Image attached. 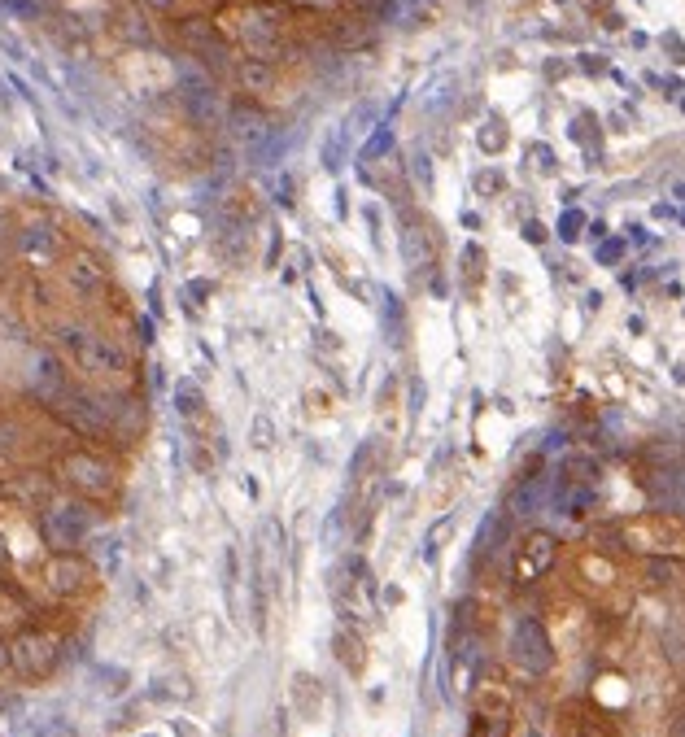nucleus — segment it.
I'll return each instance as SVG.
<instances>
[{"mask_svg":"<svg viewBox=\"0 0 685 737\" xmlns=\"http://www.w3.org/2000/svg\"><path fill=\"white\" fill-rule=\"evenodd\" d=\"M57 341H62L70 362H75L79 371H88L92 380H118V376H127V367H131L123 345L110 341V336H96L88 328H62Z\"/></svg>","mask_w":685,"mask_h":737,"instance_id":"obj_1","label":"nucleus"},{"mask_svg":"<svg viewBox=\"0 0 685 737\" xmlns=\"http://www.w3.org/2000/svg\"><path fill=\"white\" fill-rule=\"evenodd\" d=\"M92 528H96V511L83 498H57V502H48V511L40 519V533H44V541L53 550H75V546H83V541L92 537Z\"/></svg>","mask_w":685,"mask_h":737,"instance_id":"obj_2","label":"nucleus"},{"mask_svg":"<svg viewBox=\"0 0 685 737\" xmlns=\"http://www.w3.org/2000/svg\"><path fill=\"white\" fill-rule=\"evenodd\" d=\"M179 101H184V114H188L201 131H219V127L227 123V101H223V92L214 88V79H206L201 70L179 66Z\"/></svg>","mask_w":685,"mask_h":737,"instance_id":"obj_3","label":"nucleus"},{"mask_svg":"<svg viewBox=\"0 0 685 737\" xmlns=\"http://www.w3.org/2000/svg\"><path fill=\"white\" fill-rule=\"evenodd\" d=\"M57 659H62V642L44 628H22V633L9 642V668H14L22 681H44L53 676Z\"/></svg>","mask_w":685,"mask_h":737,"instance_id":"obj_4","label":"nucleus"},{"mask_svg":"<svg viewBox=\"0 0 685 737\" xmlns=\"http://www.w3.org/2000/svg\"><path fill=\"white\" fill-rule=\"evenodd\" d=\"M62 480H66V489H75L79 498H105V493L114 489V467L105 463L101 454H92V450H75V454H66L62 458Z\"/></svg>","mask_w":685,"mask_h":737,"instance_id":"obj_5","label":"nucleus"},{"mask_svg":"<svg viewBox=\"0 0 685 737\" xmlns=\"http://www.w3.org/2000/svg\"><path fill=\"white\" fill-rule=\"evenodd\" d=\"M179 40H184L188 57H197L206 70H232V53H227V40L219 35L210 18H184L179 22Z\"/></svg>","mask_w":685,"mask_h":737,"instance_id":"obj_6","label":"nucleus"},{"mask_svg":"<svg viewBox=\"0 0 685 737\" xmlns=\"http://www.w3.org/2000/svg\"><path fill=\"white\" fill-rule=\"evenodd\" d=\"M511 659L520 663L524 672L533 676H546L555 668V642H550V633L542 628V620H520L511 633Z\"/></svg>","mask_w":685,"mask_h":737,"instance_id":"obj_7","label":"nucleus"},{"mask_svg":"<svg viewBox=\"0 0 685 737\" xmlns=\"http://www.w3.org/2000/svg\"><path fill=\"white\" fill-rule=\"evenodd\" d=\"M624 541L633 550L664 554V550H685V528L672 515H646L638 524H624Z\"/></svg>","mask_w":685,"mask_h":737,"instance_id":"obj_8","label":"nucleus"},{"mask_svg":"<svg viewBox=\"0 0 685 737\" xmlns=\"http://www.w3.org/2000/svg\"><path fill=\"white\" fill-rule=\"evenodd\" d=\"M232 136L245 144L254 157H271L275 153V127H271V118L262 114V110H254V105H236V110H227V123H223Z\"/></svg>","mask_w":685,"mask_h":737,"instance_id":"obj_9","label":"nucleus"},{"mask_svg":"<svg viewBox=\"0 0 685 737\" xmlns=\"http://www.w3.org/2000/svg\"><path fill=\"white\" fill-rule=\"evenodd\" d=\"M88 581H92V567H88V559H79L75 550H53V559L44 563V585L53 589L57 598L83 594Z\"/></svg>","mask_w":685,"mask_h":737,"instance_id":"obj_10","label":"nucleus"},{"mask_svg":"<svg viewBox=\"0 0 685 737\" xmlns=\"http://www.w3.org/2000/svg\"><path fill=\"white\" fill-rule=\"evenodd\" d=\"M555 559H559V541L555 537H550V533H528L520 541V550H515V581H520V585L542 581L550 567H555Z\"/></svg>","mask_w":685,"mask_h":737,"instance_id":"obj_11","label":"nucleus"},{"mask_svg":"<svg viewBox=\"0 0 685 737\" xmlns=\"http://www.w3.org/2000/svg\"><path fill=\"white\" fill-rule=\"evenodd\" d=\"M53 410L66 419L75 432H83V437H105L110 432V415H105V406H96L92 397H83L75 389H66L62 397L53 402Z\"/></svg>","mask_w":685,"mask_h":737,"instance_id":"obj_12","label":"nucleus"},{"mask_svg":"<svg viewBox=\"0 0 685 737\" xmlns=\"http://www.w3.org/2000/svg\"><path fill=\"white\" fill-rule=\"evenodd\" d=\"M240 40H245L249 57H271L275 44H280V18H275V9H249L245 22H240Z\"/></svg>","mask_w":685,"mask_h":737,"instance_id":"obj_13","label":"nucleus"},{"mask_svg":"<svg viewBox=\"0 0 685 737\" xmlns=\"http://www.w3.org/2000/svg\"><path fill=\"white\" fill-rule=\"evenodd\" d=\"M511 733V703L502 694H494V707L489 698H480L472 711V737H507Z\"/></svg>","mask_w":685,"mask_h":737,"instance_id":"obj_14","label":"nucleus"},{"mask_svg":"<svg viewBox=\"0 0 685 737\" xmlns=\"http://www.w3.org/2000/svg\"><path fill=\"white\" fill-rule=\"evenodd\" d=\"M232 75L245 92H271V83H275V70H271L267 57H236Z\"/></svg>","mask_w":685,"mask_h":737,"instance_id":"obj_15","label":"nucleus"},{"mask_svg":"<svg viewBox=\"0 0 685 737\" xmlns=\"http://www.w3.org/2000/svg\"><path fill=\"white\" fill-rule=\"evenodd\" d=\"M402 258H406V267H411V271L432 267V236H428L424 223H406V232H402Z\"/></svg>","mask_w":685,"mask_h":737,"instance_id":"obj_16","label":"nucleus"},{"mask_svg":"<svg viewBox=\"0 0 685 737\" xmlns=\"http://www.w3.org/2000/svg\"><path fill=\"white\" fill-rule=\"evenodd\" d=\"M332 650H336V659H341V668L350 672V676L363 672L367 655H363V637H358V633H350V628H336V633H332Z\"/></svg>","mask_w":685,"mask_h":737,"instance_id":"obj_17","label":"nucleus"},{"mask_svg":"<svg viewBox=\"0 0 685 737\" xmlns=\"http://www.w3.org/2000/svg\"><path fill=\"white\" fill-rule=\"evenodd\" d=\"M651 493H655V502L664 506V511L685 515V467L664 471V485H651Z\"/></svg>","mask_w":685,"mask_h":737,"instance_id":"obj_18","label":"nucleus"},{"mask_svg":"<svg viewBox=\"0 0 685 737\" xmlns=\"http://www.w3.org/2000/svg\"><path fill=\"white\" fill-rule=\"evenodd\" d=\"M66 275H70V284H75L79 293H92V288H101V271H96V262H88V258H75Z\"/></svg>","mask_w":685,"mask_h":737,"instance_id":"obj_19","label":"nucleus"},{"mask_svg":"<svg viewBox=\"0 0 685 737\" xmlns=\"http://www.w3.org/2000/svg\"><path fill=\"white\" fill-rule=\"evenodd\" d=\"M175 406H179V415H184V419H197L201 406H206V397H201V389H197L192 380H184V384L175 389Z\"/></svg>","mask_w":685,"mask_h":737,"instance_id":"obj_20","label":"nucleus"},{"mask_svg":"<svg viewBox=\"0 0 685 737\" xmlns=\"http://www.w3.org/2000/svg\"><path fill=\"white\" fill-rule=\"evenodd\" d=\"M537 502H542V480H524V485L515 489V498H511V511L533 515V511H537Z\"/></svg>","mask_w":685,"mask_h":737,"instance_id":"obj_21","label":"nucleus"},{"mask_svg":"<svg viewBox=\"0 0 685 737\" xmlns=\"http://www.w3.org/2000/svg\"><path fill=\"white\" fill-rule=\"evenodd\" d=\"M389 149H393V131H389V127H380L376 136H371V140L363 144V153H358V162H376V157H380V153H389Z\"/></svg>","mask_w":685,"mask_h":737,"instance_id":"obj_22","label":"nucleus"},{"mask_svg":"<svg viewBox=\"0 0 685 737\" xmlns=\"http://www.w3.org/2000/svg\"><path fill=\"white\" fill-rule=\"evenodd\" d=\"M502 144H507V131H502V123H485V131H480V149L498 153Z\"/></svg>","mask_w":685,"mask_h":737,"instance_id":"obj_23","label":"nucleus"},{"mask_svg":"<svg viewBox=\"0 0 685 737\" xmlns=\"http://www.w3.org/2000/svg\"><path fill=\"white\" fill-rule=\"evenodd\" d=\"M345 9H354L358 18H380L389 9V0H345Z\"/></svg>","mask_w":685,"mask_h":737,"instance_id":"obj_24","label":"nucleus"},{"mask_svg":"<svg viewBox=\"0 0 685 737\" xmlns=\"http://www.w3.org/2000/svg\"><path fill=\"white\" fill-rule=\"evenodd\" d=\"M581 227H585V214H581V210H568V214L559 219V236H563V240H576V236H581Z\"/></svg>","mask_w":685,"mask_h":737,"instance_id":"obj_25","label":"nucleus"},{"mask_svg":"<svg viewBox=\"0 0 685 737\" xmlns=\"http://www.w3.org/2000/svg\"><path fill=\"white\" fill-rule=\"evenodd\" d=\"M14 445H18V424L0 419V450H14Z\"/></svg>","mask_w":685,"mask_h":737,"instance_id":"obj_26","label":"nucleus"},{"mask_svg":"<svg viewBox=\"0 0 685 737\" xmlns=\"http://www.w3.org/2000/svg\"><path fill=\"white\" fill-rule=\"evenodd\" d=\"M624 253V240H607V245H598V262H620Z\"/></svg>","mask_w":685,"mask_h":737,"instance_id":"obj_27","label":"nucleus"},{"mask_svg":"<svg viewBox=\"0 0 685 737\" xmlns=\"http://www.w3.org/2000/svg\"><path fill=\"white\" fill-rule=\"evenodd\" d=\"M646 576H651V585H664L672 576V563H646Z\"/></svg>","mask_w":685,"mask_h":737,"instance_id":"obj_28","label":"nucleus"},{"mask_svg":"<svg viewBox=\"0 0 685 737\" xmlns=\"http://www.w3.org/2000/svg\"><path fill=\"white\" fill-rule=\"evenodd\" d=\"M254 432H258V441H254V445H262V450H267V445H271V419H258V424L249 428V437H254Z\"/></svg>","mask_w":685,"mask_h":737,"instance_id":"obj_29","label":"nucleus"},{"mask_svg":"<svg viewBox=\"0 0 685 737\" xmlns=\"http://www.w3.org/2000/svg\"><path fill=\"white\" fill-rule=\"evenodd\" d=\"M524 240H528V245H542V240H546V227H542V223H524Z\"/></svg>","mask_w":685,"mask_h":737,"instance_id":"obj_30","label":"nucleus"},{"mask_svg":"<svg viewBox=\"0 0 685 737\" xmlns=\"http://www.w3.org/2000/svg\"><path fill=\"white\" fill-rule=\"evenodd\" d=\"M14 567V554H9V546H5V537H0V576Z\"/></svg>","mask_w":685,"mask_h":737,"instance_id":"obj_31","label":"nucleus"},{"mask_svg":"<svg viewBox=\"0 0 685 737\" xmlns=\"http://www.w3.org/2000/svg\"><path fill=\"white\" fill-rule=\"evenodd\" d=\"M668 737H685V711H681L677 720H672V733H668Z\"/></svg>","mask_w":685,"mask_h":737,"instance_id":"obj_32","label":"nucleus"},{"mask_svg":"<svg viewBox=\"0 0 685 737\" xmlns=\"http://www.w3.org/2000/svg\"><path fill=\"white\" fill-rule=\"evenodd\" d=\"M144 5H149V9H158V14H162V9H171L175 0H144Z\"/></svg>","mask_w":685,"mask_h":737,"instance_id":"obj_33","label":"nucleus"},{"mask_svg":"<svg viewBox=\"0 0 685 737\" xmlns=\"http://www.w3.org/2000/svg\"><path fill=\"white\" fill-rule=\"evenodd\" d=\"M9 668V642H0V672Z\"/></svg>","mask_w":685,"mask_h":737,"instance_id":"obj_34","label":"nucleus"},{"mask_svg":"<svg viewBox=\"0 0 685 737\" xmlns=\"http://www.w3.org/2000/svg\"><path fill=\"white\" fill-rule=\"evenodd\" d=\"M5 232H9V214L0 210V236H5Z\"/></svg>","mask_w":685,"mask_h":737,"instance_id":"obj_35","label":"nucleus"}]
</instances>
